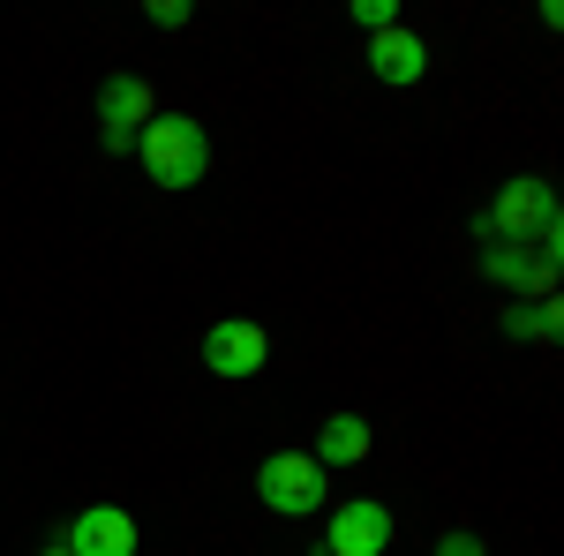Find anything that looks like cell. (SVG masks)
Wrapping results in <instances>:
<instances>
[{"label": "cell", "mask_w": 564, "mask_h": 556, "mask_svg": "<svg viewBox=\"0 0 564 556\" xmlns=\"http://www.w3.org/2000/svg\"><path fill=\"white\" fill-rule=\"evenodd\" d=\"M135 159H143V173L159 188H196L212 173V135H204V121H188V113H151L135 129Z\"/></svg>", "instance_id": "6da1fadb"}, {"label": "cell", "mask_w": 564, "mask_h": 556, "mask_svg": "<svg viewBox=\"0 0 564 556\" xmlns=\"http://www.w3.org/2000/svg\"><path fill=\"white\" fill-rule=\"evenodd\" d=\"M489 241H534V249H557V196L550 181H505V196L481 218Z\"/></svg>", "instance_id": "7a4b0ae2"}, {"label": "cell", "mask_w": 564, "mask_h": 556, "mask_svg": "<svg viewBox=\"0 0 564 556\" xmlns=\"http://www.w3.org/2000/svg\"><path fill=\"white\" fill-rule=\"evenodd\" d=\"M257 497H263L279 519L324 512V467H316L308 451H271V459L257 467Z\"/></svg>", "instance_id": "3957f363"}, {"label": "cell", "mask_w": 564, "mask_h": 556, "mask_svg": "<svg viewBox=\"0 0 564 556\" xmlns=\"http://www.w3.org/2000/svg\"><path fill=\"white\" fill-rule=\"evenodd\" d=\"M159 113V98L143 90V76H106L98 90V135H106V151H135V129Z\"/></svg>", "instance_id": "277c9868"}, {"label": "cell", "mask_w": 564, "mask_h": 556, "mask_svg": "<svg viewBox=\"0 0 564 556\" xmlns=\"http://www.w3.org/2000/svg\"><path fill=\"white\" fill-rule=\"evenodd\" d=\"M481 271H489L497 286H512L520 301H542V294H550V279H557V249H534V241H489Z\"/></svg>", "instance_id": "5b68a950"}, {"label": "cell", "mask_w": 564, "mask_h": 556, "mask_svg": "<svg viewBox=\"0 0 564 556\" xmlns=\"http://www.w3.org/2000/svg\"><path fill=\"white\" fill-rule=\"evenodd\" d=\"M263 361H271V339H263V324H241V316H226V324H212L204 331V369L212 377H257Z\"/></svg>", "instance_id": "8992f818"}, {"label": "cell", "mask_w": 564, "mask_h": 556, "mask_svg": "<svg viewBox=\"0 0 564 556\" xmlns=\"http://www.w3.org/2000/svg\"><path fill=\"white\" fill-rule=\"evenodd\" d=\"M391 542V512L377 497H354L332 512V534H324V556H384Z\"/></svg>", "instance_id": "52a82bcc"}, {"label": "cell", "mask_w": 564, "mask_h": 556, "mask_svg": "<svg viewBox=\"0 0 564 556\" xmlns=\"http://www.w3.org/2000/svg\"><path fill=\"white\" fill-rule=\"evenodd\" d=\"M61 542L76 556H135V519L121 504H90V512H76V526Z\"/></svg>", "instance_id": "ba28073f"}, {"label": "cell", "mask_w": 564, "mask_h": 556, "mask_svg": "<svg viewBox=\"0 0 564 556\" xmlns=\"http://www.w3.org/2000/svg\"><path fill=\"white\" fill-rule=\"evenodd\" d=\"M369 76H377V84H422V76H430V45L414 39L406 23L369 31Z\"/></svg>", "instance_id": "9c48e42d"}, {"label": "cell", "mask_w": 564, "mask_h": 556, "mask_svg": "<svg viewBox=\"0 0 564 556\" xmlns=\"http://www.w3.org/2000/svg\"><path fill=\"white\" fill-rule=\"evenodd\" d=\"M369 444H377V436H369L361 414H332V422L316 428V451H308V459H316L324 473H332V467H361V459H369Z\"/></svg>", "instance_id": "30bf717a"}, {"label": "cell", "mask_w": 564, "mask_h": 556, "mask_svg": "<svg viewBox=\"0 0 564 556\" xmlns=\"http://www.w3.org/2000/svg\"><path fill=\"white\" fill-rule=\"evenodd\" d=\"M557 324H564V308L550 294H542V301H512V308H505V331H512V339H557Z\"/></svg>", "instance_id": "8fae6325"}, {"label": "cell", "mask_w": 564, "mask_h": 556, "mask_svg": "<svg viewBox=\"0 0 564 556\" xmlns=\"http://www.w3.org/2000/svg\"><path fill=\"white\" fill-rule=\"evenodd\" d=\"M354 23H361V31H391L399 15H391V0H354Z\"/></svg>", "instance_id": "7c38bea8"}, {"label": "cell", "mask_w": 564, "mask_h": 556, "mask_svg": "<svg viewBox=\"0 0 564 556\" xmlns=\"http://www.w3.org/2000/svg\"><path fill=\"white\" fill-rule=\"evenodd\" d=\"M436 556H489V542H481V534H444Z\"/></svg>", "instance_id": "4fadbf2b"}, {"label": "cell", "mask_w": 564, "mask_h": 556, "mask_svg": "<svg viewBox=\"0 0 564 556\" xmlns=\"http://www.w3.org/2000/svg\"><path fill=\"white\" fill-rule=\"evenodd\" d=\"M151 23H159V31H181V23H188V0H151Z\"/></svg>", "instance_id": "5bb4252c"}, {"label": "cell", "mask_w": 564, "mask_h": 556, "mask_svg": "<svg viewBox=\"0 0 564 556\" xmlns=\"http://www.w3.org/2000/svg\"><path fill=\"white\" fill-rule=\"evenodd\" d=\"M39 556H76V549H68V542H45V549Z\"/></svg>", "instance_id": "9a60e30c"}]
</instances>
